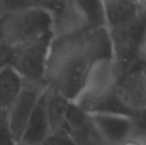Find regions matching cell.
Masks as SVG:
<instances>
[{"instance_id":"1","label":"cell","mask_w":146,"mask_h":145,"mask_svg":"<svg viewBox=\"0 0 146 145\" xmlns=\"http://www.w3.org/2000/svg\"><path fill=\"white\" fill-rule=\"evenodd\" d=\"M111 58V44L106 27L53 37L44 82L73 102L96 65Z\"/></svg>"},{"instance_id":"2","label":"cell","mask_w":146,"mask_h":145,"mask_svg":"<svg viewBox=\"0 0 146 145\" xmlns=\"http://www.w3.org/2000/svg\"><path fill=\"white\" fill-rule=\"evenodd\" d=\"M119 78L120 74L112 58L100 62L96 65L84 88L73 103L88 115H127L115 94V84Z\"/></svg>"},{"instance_id":"3","label":"cell","mask_w":146,"mask_h":145,"mask_svg":"<svg viewBox=\"0 0 146 145\" xmlns=\"http://www.w3.org/2000/svg\"><path fill=\"white\" fill-rule=\"evenodd\" d=\"M145 24L146 15H144L128 25L107 29L112 61L120 76L145 63Z\"/></svg>"},{"instance_id":"4","label":"cell","mask_w":146,"mask_h":145,"mask_svg":"<svg viewBox=\"0 0 146 145\" xmlns=\"http://www.w3.org/2000/svg\"><path fill=\"white\" fill-rule=\"evenodd\" d=\"M51 32V10L31 8L9 14L0 20V40L15 48Z\"/></svg>"},{"instance_id":"5","label":"cell","mask_w":146,"mask_h":145,"mask_svg":"<svg viewBox=\"0 0 146 145\" xmlns=\"http://www.w3.org/2000/svg\"><path fill=\"white\" fill-rule=\"evenodd\" d=\"M52 38V32H49L38 39L11 48L9 65L24 81L44 83V76Z\"/></svg>"},{"instance_id":"6","label":"cell","mask_w":146,"mask_h":145,"mask_svg":"<svg viewBox=\"0 0 146 145\" xmlns=\"http://www.w3.org/2000/svg\"><path fill=\"white\" fill-rule=\"evenodd\" d=\"M115 94L127 115L144 118L146 109L145 63L120 76L115 84Z\"/></svg>"},{"instance_id":"7","label":"cell","mask_w":146,"mask_h":145,"mask_svg":"<svg viewBox=\"0 0 146 145\" xmlns=\"http://www.w3.org/2000/svg\"><path fill=\"white\" fill-rule=\"evenodd\" d=\"M107 145H120L135 135H145L144 118L122 114L89 115Z\"/></svg>"},{"instance_id":"8","label":"cell","mask_w":146,"mask_h":145,"mask_svg":"<svg viewBox=\"0 0 146 145\" xmlns=\"http://www.w3.org/2000/svg\"><path fill=\"white\" fill-rule=\"evenodd\" d=\"M45 88L44 83L24 81L20 94L7 110L11 132L17 144H19L26 125Z\"/></svg>"},{"instance_id":"9","label":"cell","mask_w":146,"mask_h":145,"mask_svg":"<svg viewBox=\"0 0 146 145\" xmlns=\"http://www.w3.org/2000/svg\"><path fill=\"white\" fill-rule=\"evenodd\" d=\"M67 135L74 145H107L90 115L70 102L67 112Z\"/></svg>"},{"instance_id":"10","label":"cell","mask_w":146,"mask_h":145,"mask_svg":"<svg viewBox=\"0 0 146 145\" xmlns=\"http://www.w3.org/2000/svg\"><path fill=\"white\" fill-rule=\"evenodd\" d=\"M105 1L106 29H114L128 25L145 15L146 3L121 0Z\"/></svg>"},{"instance_id":"11","label":"cell","mask_w":146,"mask_h":145,"mask_svg":"<svg viewBox=\"0 0 146 145\" xmlns=\"http://www.w3.org/2000/svg\"><path fill=\"white\" fill-rule=\"evenodd\" d=\"M45 110L50 135H67V112L71 101L46 86L44 91Z\"/></svg>"},{"instance_id":"12","label":"cell","mask_w":146,"mask_h":145,"mask_svg":"<svg viewBox=\"0 0 146 145\" xmlns=\"http://www.w3.org/2000/svg\"><path fill=\"white\" fill-rule=\"evenodd\" d=\"M49 135L50 131L45 110L44 91L26 125L19 144L23 145H40Z\"/></svg>"},{"instance_id":"13","label":"cell","mask_w":146,"mask_h":145,"mask_svg":"<svg viewBox=\"0 0 146 145\" xmlns=\"http://www.w3.org/2000/svg\"><path fill=\"white\" fill-rule=\"evenodd\" d=\"M84 30L106 27L104 0H71Z\"/></svg>"},{"instance_id":"14","label":"cell","mask_w":146,"mask_h":145,"mask_svg":"<svg viewBox=\"0 0 146 145\" xmlns=\"http://www.w3.org/2000/svg\"><path fill=\"white\" fill-rule=\"evenodd\" d=\"M22 77L8 65L0 70V109L8 110L23 87Z\"/></svg>"},{"instance_id":"15","label":"cell","mask_w":146,"mask_h":145,"mask_svg":"<svg viewBox=\"0 0 146 145\" xmlns=\"http://www.w3.org/2000/svg\"><path fill=\"white\" fill-rule=\"evenodd\" d=\"M58 6L50 4L44 0H0V15L2 17L23 9L31 8H44L54 11Z\"/></svg>"},{"instance_id":"16","label":"cell","mask_w":146,"mask_h":145,"mask_svg":"<svg viewBox=\"0 0 146 145\" xmlns=\"http://www.w3.org/2000/svg\"><path fill=\"white\" fill-rule=\"evenodd\" d=\"M0 145H17L15 143L9 121L8 112L5 109H0Z\"/></svg>"},{"instance_id":"17","label":"cell","mask_w":146,"mask_h":145,"mask_svg":"<svg viewBox=\"0 0 146 145\" xmlns=\"http://www.w3.org/2000/svg\"><path fill=\"white\" fill-rule=\"evenodd\" d=\"M40 145H74L68 135H49Z\"/></svg>"},{"instance_id":"18","label":"cell","mask_w":146,"mask_h":145,"mask_svg":"<svg viewBox=\"0 0 146 145\" xmlns=\"http://www.w3.org/2000/svg\"><path fill=\"white\" fill-rule=\"evenodd\" d=\"M11 48L0 41V70L10 64Z\"/></svg>"},{"instance_id":"19","label":"cell","mask_w":146,"mask_h":145,"mask_svg":"<svg viewBox=\"0 0 146 145\" xmlns=\"http://www.w3.org/2000/svg\"><path fill=\"white\" fill-rule=\"evenodd\" d=\"M120 145H145V136L143 134L133 136Z\"/></svg>"},{"instance_id":"20","label":"cell","mask_w":146,"mask_h":145,"mask_svg":"<svg viewBox=\"0 0 146 145\" xmlns=\"http://www.w3.org/2000/svg\"><path fill=\"white\" fill-rule=\"evenodd\" d=\"M50 4H53V5H56V6H58L63 0H44Z\"/></svg>"},{"instance_id":"21","label":"cell","mask_w":146,"mask_h":145,"mask_svg":"<svg viewBox=\"0 0 146 145\" xmlns=\"http://www.w3.org/2000/svg\"><path fill=\"white\" fill-rule=\"evenodd\" d=\"M121 1H129V2H135V3H145V0H121Z\"/></svg>"},{"instance_id":"22","label":"cell","mask_w":146,"mask_h":145,"mask_svg":"<svg viewBox=\"0 0 146 145\" xmlns=\"http://www.w3.org/2000/svg\"><path fill=\"white\" fill-rule=\"evenodd\" d=\"M1 18H2V16H1V15H0V20H1Z\"/></svg>"},{"instance_id":"23","label":"cell","mask_w":146,"mask_h":145,"mask_svg":"<svg viewBox=\"0 0 146 145\" xmlns=\"http://www.w3.org/2000/svg\"><path fill=\"white\" fill-rule=\"evenodd\" d=\"M17 145H23V144H17Z\"/></svg>"},{"instance_id":"24","label":"cell","mask_w":146,"mask_h":145,"mask_svg":"<svg viewBox=\"0 0 146 145\" xmlns=\"http://www.w3.org/2000/svg\"><path fill=\"white\" fill-rule=\"evenodd\" d=\"M0 41H1V40H0Z\"/></svg>"}]
</instances>
